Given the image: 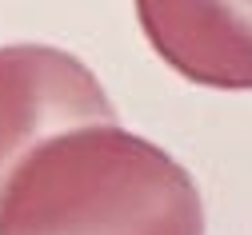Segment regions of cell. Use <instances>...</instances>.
Here are the masks:
<instances>
[{"instance_id": "6da1fadb", "label": "cell", "mask_w": 252, "mask_h": 235, "mask_svg": "<svg viewBox=\"0 0 252 235\" xmlns=\"http://www.w3.org/2000/svg\"><path fill=\"white\" fill-rule=\"evenodd\" d=\"M0 235H204V199L160 144L116 120L84 124L12 167Z\"/></svg>"}, {"instance_id": "7a4b0ae2", "label": "cell", "mask_w": 252, "mask_h": 235, "mask_svg": "<svg viewBox=\"0 0 252 235\" xmlns=\"http://www.w3.org/2000/svg\"><path fill=\"white\" fill-rule=\"evenodd\" d=\"M116 108L88 64L56 44H0V187L44 140L84 124H112Z\"/></svg>"}, {"instance_id": "3957f363", "label": "cell", "mask_w": 252, "mask_h": 235, "mask_svg": "<svg viewBox=\"0 0 252 235\" xmlns=\"http://www.w3.org/2000/svg\"><path fill=\"white\" fill-rule=\"evenodd\" d=\"M136 20L184 80L252 92V0H136Z\"/></svg>"}]
</instances>
